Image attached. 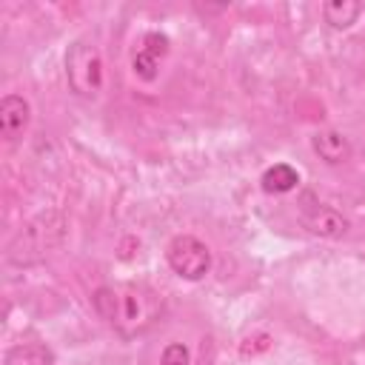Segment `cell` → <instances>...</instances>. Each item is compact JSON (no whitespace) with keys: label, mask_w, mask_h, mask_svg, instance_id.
<instances>
[{"label":"cell","mask_w":365,"mask_h":365,"mask_svg":"<svg viewBox=\"0 0 365 365\" xmlns=\"http://www.w3.org/2000/svg\"><path fill=\"white\" fill-rule=\"evenodd\" d=\"M91 302H94V311L123 339H134L145 334L163 317V294H157L148 285H137V282L103 285L94 291Z\"/></svg>","instance_id":"6da1fadb"},{"label":"cell","mask_w":365,"mask_h":365,"mask_svg":"<svg viewBox=\"0 0 365 365\" xmlns=\"http://www.w3.org/2000/svg\"><path fill=\"white\" fill-rule=\"evenodd\" d=\"M66 237V217L60 211H43L31 217L6 245V265L31 268L60 248Z\"/></svg>","instance_id":"7a4b0ae2"},{"label":"cell","mask_w":365,"mask_h":365,"mask_svg":"<svg viewBox=\"0 0 365 365\" xmlns=\"http://www.w3.org/2000/svg\"><path fill=\"white\" fill-rule=\"evenodd\" d=\"M66 80L71 94L83 100H94L103 91L106 71H103V57L94 43L88 40H74L66 51Z\"/></svg>","instance_id":"3957f363"},{"label":"cell","mask_w":365,"mask_h":365,"mask_svg":"<svg viewBox=\"0 0 365 365\" xmlns=\"http://www.w3.org/2000/svg\"><path fill=\"white\" fill-rule=\"evenodd\" d=\"M165 262L180 279H202L211 271V248L194 234H177L165 245Z\"/></svg>","instance_id":"277c9868"},{"label":"cell","mask_w":365,"mask_h":365,"mask_svg":"<svg viewBox=\"0 0 365 365\" xmlns=\"http://www.w3.org/2000/svg\"><path fill=\"white\" fill-rule=\"evenodd\" d=\"M299 222L311 234L325 237V240H336V237H342L348 231V220L336 208H331L325 202H317L311 194H305L302 202H299Z\"/></svg>","instance_id":"5b68a950"},{"label":"cell","mask_w":365,"mask_h":365,"mask_svg":"<svg viewBox=\"0 0 365 365\" xmlns=\"http://www.w3.org/2000/svg\"><path fill=\"white\" fill-rule=\"evenodd\" d=\"M165 54H168V37H165V34H157V31L145 34V37H143L140 51H137V54H134V60H131L134 74H137L140 80L151 83V80L157 77L160 57H165Z\"/></svg>","instance_id":"8992f818"},{"label":"cell","mask_w":365,"mask_h":365,"mask_svg":"<svg viewBox=\"0 0 365 365\" xmlns=\"http://www.w3.org/2000/svg\"><path fill=\"white\" fill-rule=\"evenodd\" d=\"M29 120H31V108H29V100L20 97V94H6L0 100V134L11 143L17 140L26 128H29Z\"/></svg>","instance_id":"52a82bcc"},{"label":"cell","mask_w":365,"mask_h":365,"mask_svg":"<svg viewBox=\"0 0 365 365\" xmlns=\"http://www.w3.org/2000/svg\"><path fill=\"white\" fill-rule=\"evenodd\" d=\"M311 148L317 151L319 160H325L328 165H339L351 157V143L342 131H334V128H325V131H317L314 140H311Z\"/></svg>","instance_id":"ba28073f"},{"label":"cell","mask_w":365,"mask_h":365,"mask_svg":"<svg viewBox=\"0 0 365 365\" xmlns=\"http://www.w3.org/2000/svg\"><path fill=\"white\" fill-rule=\"evenodd\" d=\"M6 365H57L54 354L43 342H17L3 356Z\"/></svg>","instance_id":"9c48e42d"},{"label":"cell","mask_w":365,"mask_h":365,"mask_svg":"<svg viewBox=\"0 0 365 365\" xmlns=\"http://www.w3.org/2000/svg\"><path fill=\"white\" fill-rule=\"evenodd\" d=\"M365 11V3L356 0H328L322 6V17L331 29H348L359 20V14Z\"/></svg>","instance_id":"30bf717a"},{"label":"cell","mask_w":365,"mask_h":365,"mask_svg":"<svg viewBox=\"0 0 365 365\" xmlns=\"http://www.w3.org/2000/svg\"><path fill=\"white\" fill-rule=\"evenodd\" d=\"M297 185H299V171L288 163H277V165L265 168V174H262V188L268 194H288Z\"/></svg>","instance_id":"8fae6325"},{"label":"cell","mask_w":365,"mask_h":365,"mask_svg":"<svg viewBox=\"0 0 365 365\" xmlns=\"http://www.w3.org/2000/svg\"><path fill=\"white\" fill-rule=\"evenodd\" d=\"M188 362H191V351L185 342H171L160 354V365H188Z\"/></svg>","instance_id":"7c38bea8"}]
</instances>
